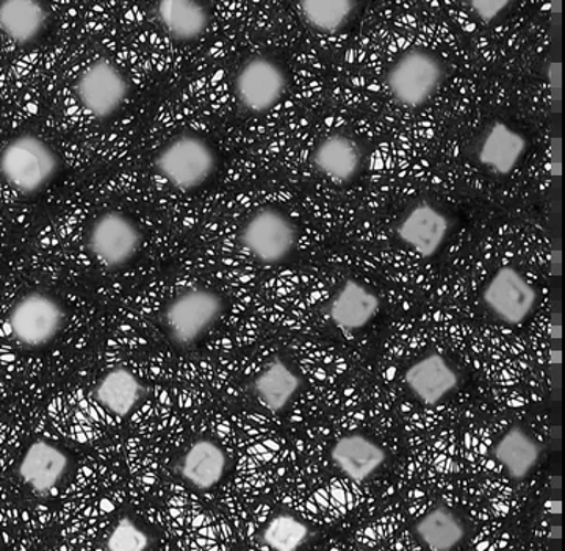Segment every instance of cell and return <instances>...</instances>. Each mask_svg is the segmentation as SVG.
<instances>
[{"mask_svg": "<svg viewBox=\"0 0 565 551\" xmlns=\"http://www.w3.org/2000/svg\"><path fill=\"white\" fill-rule=\"evenodd\" d=\"M218 167V157L211 144L200 135L182 134L160 149L156 170L174 190H198L212 178Z\"/></svg>", "mask_w": 565, "mask_h": 551, "instance_id": "cell-2", "label": "cell"}, {"mask_svg": "<svg viewBox=\"0 0 565 551\" xmlns=\"http://www.w3.org/2000/svg\"><path fill=\"white\" fill-rule=\"evenodd\" d=\"M450 232V216L429 202L415 205L396 226V235L404 245L425 258L439 253Z\"/></svg>", "mask_w": 565, "mask_h": 551, "instance_id": "cell-11", "label": "cell"}, {"mask_svg": "<svg viewBox=\"0 0 565 551\" xmlns=\"http://www.w3.org/2000/svg\"><path fill=\"white\" fill-rule=\"evenodd\" d=\"M226 452L211 438L193 442L183 453L179 463V474L186 485L198 490H212L223 481L227 471Z\"/></svg>", "mask_w": 565, "mask_h": 551, "instance_id": "cell-16", "label": "cell"}, {"mask_svg": "<svg viewBox=\"0 0 565 551\" xmlns=\"http://www.w3.org/2000/svg\"><path fill=\"white\" fill-rule=\"evenodd\" d=\"M530 149V141L511 124L495 121L479 141L478 160L497 176H509L522 163Z\"/></svg>", "mask_w": 565, "mask_h": 551, "instance_id": "cell-12", "label": "cell"}, {"mask_svg": "<svg viewBox=\"0 0 565 551\" xmlns=\"http://www.w3.org/2000/svg\"><path fill=\"white\" fill-rule=\"evenodd\" d=\"M287 84L286 70L276 60L250 59L235 76V96L250 114L264 115L282 100Z\"/></svg>", "mask_w": 565, "mask_h": 551, "instance_id": "cell-8", "label": "cell"}, {"mask_svg": "<svg viewBox=\"0 0 565 551\" xmlns=\"http://www.w3.org/2000/svg\"><path fill=\"white\" fill-rule=\"evenodd\" d=\"M129 89L125 73L110 60L99 59L82 71L74 84V96L89 116L108 119L125 105Z\"/></svg>", "mask_w": 565, "mask_h": 551, "instance_id": "cell-6", "label": "cell"}, {"mask_svg": "<svg viewBox=\"0 0 565 551\" xmlns=\"http://www.w3.org/2000/svg\"><path fill=\"white\" fill-rule=\"evenodd\" d=\"M60 159L54 149L33 134L20 135L0 152V176L21 194H35L54 181Z\"/></svg>", "mask_w": 565, "mask_h": 551, "instance_id": "cell-1", "label": "cell"}, {"mask_svg": "<svg viewBox=\"0 0 565 551\" xmlns=\"http://www.w3.org/2000/svg\"><path fill=\"white\" fill-rule=\"evenodd\" d=\"M47 22L49 11L41 0H0V32L18 46L35 43Z\"/></svg>", "mask_w": 565, "mask_h": 551, "instance_id": "cell-20", "label": "cell"}, {"mask_svg": "<svg viewBox=\"0 0 565 551\" xmlns=\"http://www.w3.org/2000/svg\"><path fill=\"white\" fill-rule=\"evenodd\" d=\"M143 235L130 216L107 212L93 221L87 234L92 256L106 268L116 269L134 261L140 251Z\"/></svg>", "mask_w": 565, "mask_h": 551, "instance_id": "cell-7", "label": "cell"}, {"mask_svg": "<svg viewBox=\"0 0 565 551\" xmlns=\"http://www.w3.org/2000/svg\"><path fill=\"white\" fill-rule=\"evenodd\" d=\"M157 21L178 43H192L207 32L211 14L202 0H159Z\"/></svg>", "mask_w": 565, "mask_h": 551, "instance_id": "cell-18", "label": "cell"}, {"mask_svg": "<svg viewBox=\"0 0 565 551\" xmlns=\"http://www.w3.org/2000/svg\"><path fill=\"white\" fill-rule=\"evenodd\" d=\"M445 70L439 57L426 49H409L395 60L385 82L396 103L418 108L428 104L444 82Z\"/></svg>", "mask_w": 565, "mask_h": 551, "instance_id": "cell-3", "label": "cell"}, {"mask_svg": "<svg viewBox=\"0 0 565 551\" xmlns=\"http://www.w3.org/2000/svg\"><path fill=\"white\" fill-rule=\"evenodd\" d=\"M414 531L422 545L434 551L456 549L466 538V528L459 517L444 506L423 516Z\"/></svg>", "mask_w": 565, "mask_h": 551, "instance_id": "cell-23", "label": "cell"}, {"mask_svg": "<svg viewBox=\"0 0 565 551\" xmlns=\"http://www.w3.org/2000/svg\"><path fill=\"white\" fill-rule=\"evenodd\" d=\"M224 312V299L209 288H192L175 296L162 314V325L171 342L190 347L200 342Z\"/></svg>", "mask_w": 565, "mask_h": 551, "instance_id": "cell-4", "label": "cell"}, {"mask_svg": "<svg viewBox=\"0 0 565 551\" xmlns=\"http://www.w3.org/2000/svg\"><path fill=\"white\" fill-rule=\"evenodd\" d=\"M70 468V457L57 445L49 441H36L22 456L18 474L22 481L44 494L58 486Z\"/></svg>", "mask_w": 565, "mask_h": 551, "instance_id": "cell-14", "label": "cell"}, {"mask_svg": "<svg viewBox=\"0 0 565 551\" xmlns=\"http://www.w3.org/2000/svg\"><path fill=\"white\" fill-rule=\"evenodd\" d=\"M309 527L297 517L290 513H280L275 519L269 520L262 539L268 549L276 551H295L305 545L309 538Z\"/></svg>", "mask_w": 565, "mask_h": 551, "instance_id": "cell-26", "label": "cell"}, {"mask_svg": "<svg viewBox=\"0 0 565 551\" xmlns=\"http://www.w3.org/2000/svg\"><path fill=\"white\" fill-rule=\"evenodd\" d=\"M239 243L260 264L278 265L294 254L298 231L282 210L265 208L246 221Z\"/></svg>", "mask_w": 565, "mask_h": 551, "instance_id": "cell-5", "label": "cell"}, {"mask_svg": "<svg viewBox=\"0 0 565 551\" xmlns=\"http://www.w3.org/2000/svg\"><path fill=\"white\" fill-rule=\"evenodd\" d=\"M65 321V310L51 295H25L9 315L10 331L25 347L40 348L57 337Z\"/></svg>", "mask_w": 565, "mask_h": 551, "instance_id": "cell-9", "label": "cell"}, {"mask_svg": "<svg viewBox=\"0 0 565 551\" xmlns=\"http://www.w3.org/2000/svg\"><path fill=\"white\" fill-rule=\"evenodd\" d=\"M331 459L351 481L362 483L383 467L387 456L372 438L364 434H350L335 442Z\"/></svg>", "mask_w": 565, "mask_h": 551, "instance_id": "cell-19", "label": "cell"}, {"mask_svg": "<svg viewBox=\"0 0 565 551\" xmlns=\"http://www.w3.org/2000/svg\"><path fill=\"white\" fill-rule=\"evenodd\" d=\"M143 396V384L126 367L107 371L95 389V399L100 407L116 417H127Z\"/></svg>", "mask_w": 565, "mask_h": 551, "instance_id": "cell-21", "label": "cell"}, {"mask_svg": "<svg viewBox=\"0 0 565 551\" xmlns=\"http://www.w3.org/2000/svg\"><path fill=\"white\" fill-rule=\"evenodd\" d=\"M380 307V298L372 288L350 279L332 296L328 312L339 328L359 331L376 317Z\"/></svg>", "mask_w": 565, "mask_h": 551, "instance_id": "cell-17", "label": "cell"}, {"mask_svg": "<svg viewBox=\"0 0 565 551\" xmlns=\"http://www.w3.org/2000/svg\"><path fill=\"white\" fill-rule=\"evenodd\" d=\"M541 445L525 430L512 426L497 441L493 456L504 468L509 478L520 481L525 479L541 459Z\"/></svg>", "mask_w": 565, "mask_h": 551, "instance_id": "cell-22", "label": "cell"}, {"mask_svg": "<svg viewBox=\"0 0 565 551\" xmlns=\"http://www.w3.org/2000/svg\"><path fill=\"white\" fill-rule=\"evenodd\" d=\"M467 2H469L475 17L489 24V22L499 20L514 0H467Z\"/></svg>", "mask_w": 565, "mask_h": 551, "instance_id": "cell-28", "label": "cell"}, {"mask_svg": "<svg viewBox=\"0 0 565 551\" xmlns=\"http://www.w3.org/2000/svg\"><path fill=\"white\" fill-rule=\"evenodd\" d=\"M358 0H299L307 24L320 33H337L350 24Z\"/></svg>", "mask_w": 565, "mask_h": 551, "instance_id": "cell-25", "label": "cell"}, {"mask_svg": "<svg viewBox=\"0 0 565 551\" xmlns=\"http://www.w3.org/2000/svg\"><path fill=\"white\" fill-rule=\"evenodd\" d=\"M106 547L110 551H145L152 547V536L132 519L116 523Z\"/></svg>", "mask_w": 565, "mask_h": 551, "instance_id": "cell-27", "label": "cell"}, {"mask_svg": "<svg viewBox=\"0 0 565 551\" xmlns=\"http://www.w3.org/2000/svg\"><path fill=\"white\" fill-rule=\"evenodd\" d=\"M301 378L286 362L275 361L254 381L262 403L273 412L284 411L301 389Z\"/></svg>", "mask_w": 565, "mask_h": 551, "instance_id": "cell-24", "label": "cell"}, {"mask_svg": "<svg viewBox=\"0 0 565 551\" xmlns=\"http://www.w3.org/2000/svg\"><path fill=\"white\" fill-rule=\"evenodd\" d=\"M407 388L425 406H437L458 388L459 377L444 356L433 352L407 369Z\"/></svg>", "mask_w": 565, "mask_h": 551, "instance_id": "cell-13", "label": "cell"}, {"mask_svg": "<svg viewBox=\"0 0 565 551\" xmlns=\"http://www.w3.org/2000/svg\"><path fill=\"white\" fill-rule=\"evenodd\" d=\"M312 163L320 174L335 183H348L358 178L364 163L361 146L343 134L329 135L318 144Z\"/></svg>", "mask_w": 565, "mask_h": 551, "instance_id": "cell-15", "label": "cell"}, {"mask_svg": "<svg viewBox=\"0 0 565 551\" xmlns=\"http://www.w3.org/2000/svg\"><path fill=\"white\" fill-rule=\"evenodd\" d=\"M537 290L514 266H501L482 290V301L509 326L525 324L537 305Z\"/></svg>", "mask_w": 565, "mask_h": 551, "instance_id": "cell-10", "label": "cell"}]
</instances>
